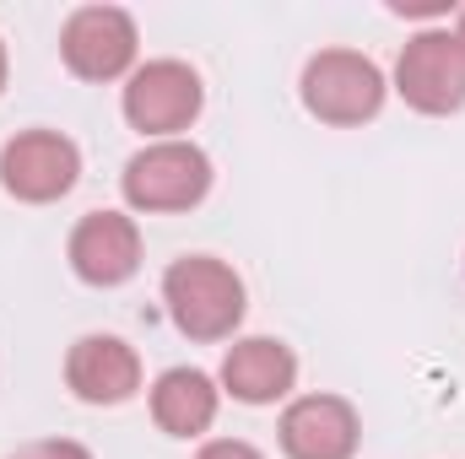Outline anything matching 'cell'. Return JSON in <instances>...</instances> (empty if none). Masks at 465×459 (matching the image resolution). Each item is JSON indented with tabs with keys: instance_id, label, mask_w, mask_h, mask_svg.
Instances as JSON below:
<instances>
[{
	"instance_id": "cell-1",
	"label": "cell",
	"mask_w": 465,
	"mask_h": 459,
	"mask_svg": "<svg viewBox=\"0 0 465 459\" xmlns=\"http://www.w3.org/2000/svg\"><path fill=\"white\" fill-rule=\"evenodd\" d=\"M163 303H168V319L184 341L195 346H217L228 341L232 330L243 325V281L228 259L217 254H184L163 270Z\"/></svg>"
},
{
	"instance_id": "cell-2",
	"label": "cell",
	"mask_w": 465,
	"mask_h": 459,
	"mask_svg": "<svg viewBox=\"0 0 465 459\" xmlns=\"http://www.w3.org/2000/svg\"><path fill=\"white\" fill-rule=\"evenodd\" d=\"M212 179H217L212 157L195 141H152L124 162L119 195L141 217H173V211H195L212 195Z\"/></svg>"
},
{
	"instance_id": "cell-3",
	"label": "cell",
	"mask_w": 465,
	"mask_h": 459,
	"mask_svg": "<svg viewBox=\"0 0 465 459\" xmlns=\"http://www.w3.org/2000/svg\"><path fill=\"white\" fill-rule=\"evenodd\" d=\"M384 93H390L384 71L357 49H320V54H309V65L298 76L303 109L320 124H336V130H357V124L379 119Z\"/></svg>"
},
{
	"instance_id": "cell-4",
	"label": "cell",
	"mask_w": 465,
	"mask_h": 459,
	"mask_svg": "<svg viewBox=\"0 0 465 459\" xmlns=\"http://www.w3.org/2000/svg\"><path fill=\"white\" fill-rule=\"evenodd\" d=\"M119 109L130 119V130H141L152 141H179V130H190L206 109L201 71L184 60H146L130 71Z\"/></svg>"
},
{
	"instance_id": "cell-5",
	"label": "cell",
	"mask_w": 465,
	"mask_h": 459,
	"mask_svg": "<svg viewBox=\"0 0 465 459\" xmlns=\"http://www.w3.org/2000/svg\"><path fill=\"white\" fill-rule=\"evenodd\" d=\"M395 93L406 109L428 119L460 114L465 109V49L455 27H422L417 38H406L401 60H395Z\"/></svg>"
},
{
	"instance_id": "cell-6",
	"label": "cell",
	"mask_w": 465,
	"mask_h": 459,
	"mask_svg": "<svg viewBox=\"0 0 465 459\" xmlns=\"http://www.w3.org/2000/svg\"><path fill=\"white\" fill-rule=\"evenodd\" d=\"M82 179V146L60 130H16L0 146V190L22 206H54Z\"/></svg>"
},
{
	"instance_id": "cell-7",
	"label": "cell",
	"mask_w": 465,
	"mask_h": 459,
	"mask_svg": "<svg viewBox=\"0 0 465 459\" xmlns=\"http://www.w3.org/2000/svg\"><path fill=\"white\" fill-rule=\"evenodd\" d=\"M141 54L135 16L119 5H76L60 27V60L76 82H130Z\"/></svg>"
},
{
	"instance_id": "cell-8",
	"label": "cell",
	"mask_w": 465,
	"mask_h": 459,
	"mask_svg": "<svg viewBox=\"0 0 465 459\" xmlns=\"http://www.w3.org/2000/svg\"><path fill=\"white\" fill-rule=\"evenodd\" d=\"M276 444L287 459H357L362 416L341 395H298L276 422Z\"/></svg>"
},
{
	"instance_id": "cell-9",
	"label": "cell",
	"mask_w": 465,
	"mask_h": 459,
	"mask_svg": "<svg viewBox=\"0 0 465 459\" xmlns=\"http://www.w3.org/2000/svg\"><path fill=\"white\" fill-rule=\"evenodd\" d=\"M65 259L76 270V281L109 292V287H124L135 270H141V228L135 217L124 211H87L71 238H65Z\"/></svg>"
},
{
	"instance_id": "cell-10",
	"label": "cell",
	"mask_w": 465,
	"mask_h": 459,
	"mask_svg": "<svg viewBox=\"0 0 465 459\" xmlns=\"http://www.w3.org/2000/svg\"><path fill=\"white\" fill-rule=\"evenodd\" d=\"M65 389L82 405H124L141 395V356L119 336H82L65 351Z\"/></svg>"
},
{
	"instance_id": "cell-11",
	"label": "cell",
	"mask_w": 465,
	"mask_h": 459,
	"mask_svg": "<svg viewBox=\"0 0 465 459\" xmlns=\"http://www.w3.org/2000/svg\"><path fill=\"white\" fill-rule=\"evenodd\" d=\"M217 378L238 405H276L298 384V351L276 336H243L228 346Z\"/></svg>"
},
{
	"instance_id": "cell-12",
	"label": "cell",
	"mask_w": 465,
	"mask_h": 459,
	"mask_svg": "<svg viewBox=\"0 0 465 459\" xmlns=\"http://www.w3.org/2000/svg\"><path fill=\"white\" fill-rule=\"evenodd\" d=\"M217 405H223V389L201 367H168L152 384V422L168 438H201V433H212Z\"/></svg>"
},
{
	"instance_id": "cell-13",
	"label": "cell",
	"mask_w": 465,
	"mask_h": 459,
	"mask_svg": "<svg viewBox=\"0 0 465 459\" xmlns=\"http://www.w3.org/2000/svg\"><path fill=\"white\" fill-rule=\"evenodd\" d=\"M11 459H93V449L76 438H38V444H22Z\"/></svg>"
},
{
	"instance_id": "cell-14",
	"label": "cell",
	"mask_w": 465,
	"mask_h": 459,
	"mask_svg": "<svg viewBox=\"0 0 465 459\" xmlns=\"http://www.w3.org/2000/svg\"><path fill=\"white\" fill-rule=\"evenodd\" d=\"M195 459H265V454L254 444H243V438H212V444H201Z\"/></svg>"
},
{
	"instance_id": "cell-15",
	"label": "cell",
	"mask_w": 465,
	"mask_h": 459,
	"mask_svg": "<svg viewBox=\"0 0 465 459\" xmlns=\"http://www.w3.org/2000/svg\"><path fill=\"white\" fill-rule=\"evenodd\" d=\"M5 76H11V60H5V44H0V93H5Z\"/></svg>"
},
{
	"instance_id": "cell-16",
	"label": "cell",
	"mask_w": 465,
	"mask_h": 459,
	"mask_svg": "<svg viewBox=\"0 0 465 459\" xmlns=\"http://www.w3.org/2000/svg\"><path fill=\"white\" fill-rule=\"evenodd\" d=\"M455 38H460V49H465V5H460V22H455Z\"/></svg>"
}]
</instances>
